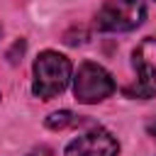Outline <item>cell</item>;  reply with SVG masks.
<instances>
[{
  "label": "cell",
  "mask_w": 156,
  "mask_h": 156,
  "mask_svg": "<svg viewBox=\"0 0 156 156\" xmlns=\"http://www.w3.org/2000/svg\"><path fill=\"white\" fill-rule=\"evenodd\" d=\"M71 76H73L71 61L63 54L46 49V51H41L34 58V83H32V90H34L37 98L51 100V98L61 95L68 88Z\"/></svg>",
  "instance_id": "obj_1"
},
{
  "label": "cell",
  "mask_w": 156,
  "mask_h": 156,
  "mask_svg": "<svg viewBox=\"0 0 156 156\" xmlns=\"http://www.w3.org/2000/svg\"><path fill=\"white\" fill-rule=\"evenodd\" d=\"M115 88L117 85H115L110 71H105L100 63H93V61H83L73 76V95L83 105L102 102L105 98H110L115 93Z\"/></svg>",
  "instance_id": "obj_2"
},
{
  "label": "cell",
  "mask_w": 156,
  "mask_h": 156,
  "mask_svg": "<svg viewBox=\"0 0 156 156\" xmlns=\"http://www.w3.org/2000/svg\"><path fill=\"white\" fill-rule=\"evenodd\" d=\"M146 17L144 0H107L95 17L100 32H132Z\"/></svg>",
  "instance_id": "obj_3"
},
{
  "label": "cell",
  "mask_w": 156,
  "mask_h": 156,
  "mask_svg": "<svg viewBox=\"0 0 156 156\" xmlns=\"http://www.w3.org/2000/svg\"><path fill=\"white\" fill-rule=\"evenodd\" d=\"M134 71L136 83L129 90L134 98H154L156 95V37H146L134 49Z\"/></svg>",
  "instance_id": "obj_4"
},
{
  "label": "cell",
  "mask_w": 156,
  "mask_h": 156,
  "mask_svg": "<svg viewBox=\"0 0 156 156\" xmlns=\"http://www.w3.org/2000/svg\"><path fill=\"white\" fill-rule=\"evenodd\" d=\"M119 141L105 127H93L66 146V156H117Z\"/></svg>",
  "instance_id": "obj_5"
},
{
  "label": "cell",
  "mask_w": 156,
  "mask_h": 156,
  "mask_svg": "<svg viewBox=\"0 0 156 156\" xmlns=\"http://www.w3.org/2000/svg\"><path fill=\"white\" fill-rule=\"evenodd\" d=\"M78 122V117L71 112V110H58V112H51L49 117H46V127L49 129H56V132H61V129H66V127H73Z\"/></svg>",
  "instance_id": "obj_6"
},
{
  "label": "cell",
  "mask_w": 156,
  "mask_h": 156,
  "mask_svg": "<svg viewBox=\"0 0 156 156\" xmlns=\"http://www.w3.org/2000/svg\"><path fill=\"white\" fill-rule=\"evenodd\" d=\"M29 156H51V149L49 146H39V149H32Z\"/></svg>",
  "instance_id": "obj_7"
},
{
  "label": "cell",
  "mask_w": 156,
  "mask_h": 156,
  "mask_svg": "<svg viewBox=\"0 0 156 156\" xmlns=\"http://www.w3.org/2000/svg\"><path fill=\"white\" fill-rule=\"evenodd\" d=\"M146 132H149V134H151V136L156 139V117H154V119H151V122L146 124Z\"/></svg>",
  "instance_id": "obj_8"
},
{
  "label": "cell",
  "mask_w": 156,
  "mask_h": 156,
  "mask_svg": "<svg viewBox=\"0 0 156 156\" xmlns=\"http://www.w3.org/2000/svg\"><path fill=\"white\" fill-rule=\"evenodd\" d=\"M0 34H2V24H0Z\"/></svg>",
  "instance_id": "obj_9"
}]
</instances>
